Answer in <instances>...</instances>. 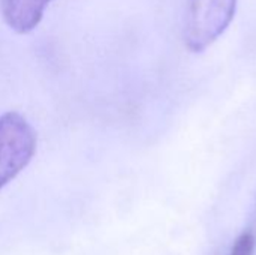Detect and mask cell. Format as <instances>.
<instances>
[{
  "instance_id": "3",
  "label": "cell",
  "mask_w": 256,
  "mask_h": 255,
  "mask_svg": "<svg viewBox=\"0 0 256 255\" xmlns=\"http://www.w3.org/2000/svg\"><path fill=\"white\" fill-rule=\"evenodd\" d=\"M52 0H0L4 23L16 33L32 32L42 20Z\"/></svg>"
},
{
  "instance_id": "1",
  "label": "cell",
  "mask_w": 256,
  "mask_h": 255,
  "mask_svg": "<svg viewBox=\"0 0 256 255\" xmlns=\"http://www.w3.org/2000/svg\"><path fill=\"white\" fill-rule=\"evenodd\" d=\"M237 0H188L184 42L194 53L208 48L234 20Z\"/></svg>"
},
{
  "instance_id": "4",
  "label": "cell",
  "mask_w": 256,
  "mask_h": 255,
  "mask_svg": "<svg viewBox=\"0 0 256 255\" xmlns=\"http://www.w3.org/2000/svg\"><path fill=\"white\" fill-rule=\"evenodd\" d=\"M255 248L256 239L255 236H254V233L244 231V233H242L236 239L230 255H254L255 254Z\"/></svg>"
},
{
  "instance_id": "2",
  "label": "cell",
  "mask_w": 256,
  "mask_h": 255,
  "mask_svg": "<svg viewBox=\"0 0 256 255\" xmlns=\"http://www.w3.org/2000/svg\"><path fill=\"white\" fill-rule=\"evenodd\" d=\"M36 152V132L16 111L0 116V189L14 180Z\"/></svg>"
}]
</instances>
